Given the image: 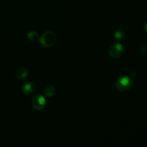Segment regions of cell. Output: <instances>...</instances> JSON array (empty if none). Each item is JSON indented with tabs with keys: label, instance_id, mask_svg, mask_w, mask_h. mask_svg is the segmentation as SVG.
Listing matches in <instances>:
<instances>
[{
	"label": "cell",
	"instance_id": "obj_5",
	"mask_svg": "<svg viewBox=\"0 0 147 147\" xmlns=\"http://www.w3.org/2000/svg\"><path fill=\"white\" fill-rule=\"evenodd\" d=\"M35 90V86L32 82H27L22 88V90L26 95H29L32 93Z\"/></svg>",
	"mask_w": 147,
	"mask_h": 147
},
{
	"label": "cell",
	"instance_id": "obj_9",
	"mask_svg": "<svg viewBox=\"0 0 147 147\" xmlns=\"http://www.w3.org/2000/svg\"><path fill=\"white\" fill-rule=\"evenodd\" d=\"M114 36L117 40H121L124 38L125 37V32L123 30H118L115 32Z\"/></svg>",
	"mask_w": 147,
	"mask_h": 147
},
{
	"label": "cell",
	"instance_id": "obj_2",
	"mask_svg": "<svg viewBox=\"0 0 147 147\" xmlns=\"http://www.w3.org/2000/svg\"><path fill=\"white\" fill-rule=\"evenodd\" d=\"M131 85L132 81L130 78L127 76H122L117 80L116 86L119 91L123 92L129 90L131 87Z\"/></svg>",
	"mask_w": 147,
	"mask_h": 147
},
{
	"label": "cell",
	"instance_id": "obj_7",
	"mask_svg": "<svg viewBox=\"0 0 147 147\" xmlns=\"http://www.w3.org/2000/svg\"><path fill=\"white\" fill-rule=\"evenodd\" d=\"M44 93L47 97H52L55 93V88L52 86H47L45 88Z\"/></svg>",
	"mask_w": 147,
	"mask_h": 147
},
{
	"label": "cell",
	"instance_id": "obj_10",
	"mask_svg": "<svg viewBox=\"0 0 147 147\" xmlns=\"http://www.w3.org/2000/svg\"><path fill=\"white\" fill-rule=\"evenodd\" d=\"M140 50L142 53H147V44H142L140 45Z\"/></svg>",
	"mask_w": 147,
	"mask_h": 147
},
{
	"label": "cell",
	"instance_id": "obj_6",
	"mask_svg": "<svg viewBox=\"0 0 147 147\" xmlns=\"http://www.w3.org/2000/svg\"><path fill=\"white\" fill-rule=\"evenodd\" d=\"M28 75H29V70L24 67H20V68L18 69L17 71L16 72V77H17L18 79H20V80L25 79L28 76Z\"/></svg>",
	"mask_w": 147,
	"mask_h": 147
},
{
	"label": "cell",
	"instance_id": "obj_1",
	"mask_svg": "<svg viewBox=\"0 0 147 147\" xmlns=\"http://www.w3.org/2000/svg\"><path fill=\"white\" fill-rule=\"evenodd\" d=\"M57 41V36L53 32L47 31L43 33L40 37V43L45 47H50L55 45Z\"/></svg>",
	"mask_w": 147,
	"mask_h": 147
},
{
	"label": "cell",
	"instance_id": "obj_4",
	"mask_svg": "<svg viewBox=\"0 0 147 147\" xmlns=\"http://www.w3.org/2000/svg\"><path fill=\"white\" fill-rule=\"evenodd\" d=\"M32 107L37 111H42L46 106V100L42 95H37L34 96L32 102Z\"/></svg>",
	"mask_w": 147,
	"mask_h": 147
},
{
	"label": "cell",
	"instance_id": "obj_8",
	"mask_svg": "<svg viewBox=\"0 0 147 147\" xmlns=\"http://www.w3.org/2000/svg\"><path fill=\"white\" fill-rule=\"evenodd\" d=\"M38 33L36 31H30L27 34V37L32 42H35L38 39Z\"/></svg>",
	"mask_w": 147,
	"mask_h": 147
},
{
	"label": "cell",
	"instance_id": "obj_3",
	"mask_svg": "<svg viewBox=\"0 0 147 147\" xmlns=\"http://www.w3.org/2000/svg\"><path fill=\"white\" fill-rule=\"evenodd\" d=\"M124 52V47L121 43H115L112 45L109 50L110 56L113 58H118L121 57Z\"/></svg>",
	"mask_w": 147,
	"mask_h": 147
},
{
	"label": "cell",
	"instance_id": "obj_11",
	"mask_svg": "<svg viewBox=\"0 0 147 147\" xmlns=\"http://www.w3.org/2000/svg\"><path fill=\"white\" fill-rule=\"evenodd\" d=\"M144 30H146V32H147V22L145 24V25H144Z\"/></svg>",
	"mask_w": 147,
	"mask_h": 147
}]
</instances>
